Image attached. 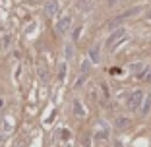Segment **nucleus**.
<instances>
[{"label": "nucleus", "mask_w": 151, "mask_h": 147, "mask_svg": "<svg viewBox=\"0 0 151 147\" xmlns=\"http://www.w3.org/2000/svg\"><path fill=\"white\" fill-rule=\"evenodd\" d=\"M72 107H74V114L78 116V118H85V116H87V112H85V108H83V105H81L80 99H74Z\"/></svg>", "instance_id": "nucleus-8"}, {"label": "nucleus", "mask_w": 151, "mask_h": 147, "mask_svg": "<svg viewBox=\"0 0 151 147\" xmlns=\"http://www.w3.org/2000/svg\"><path fill=\"white\" fill-rule=\"evenodd\" d=\"M0 47H2V50H8L12 47V35L8 31L2 33V37H0Z\"/></svg>", "instance_id": "nucleus-10"}, {"label": "nucleus", "mask_w": 151, "mask_h": 147, "mask_svg": "<svg viewBox=\"0 0 151 147\" xmlns=\"http://www.w3.org/2000/svg\"><path fill=\"white\" fill-rule=\"evenodd\" d=\"M124 2V0H107V4H109V8H116V6H120Z\"/></svg>", "instance_id": "nucleus-18"}, {"label": "nucleus", "mask_w": 151, "mask_h": 147, "mask_svg": "<svg viewBox=\"0 0 151 147\" xmlns=\"http://www.w3.org/2000/svg\"><path fill=\"white\" fill-rule=\"evenodd\" d=\"M130 126H132V120H130L128 116H118L114 120V128L116 130H128Z\"/></svg>", "instance_id": "nucleus-7"}, {"label": "nucleus", "mask_w": 151, "mask_h": 147, "mask_svg": "<svg viewBox=\"0 0 151 147\" xmlns=\"http://www.w3.org/2000/svg\"><path fill=\"white\" fill-rule=\"evenodd\" d=\"M143 99H145V93H143L142 89H136V91H132L130 93V97H128V108L132 112H138L139 108H142V105H143Z\"/></svg>", "instance_id": "nucleus-2"}, {"label": "nucleus", "mask_w": 151, "mask_h": 147, "mask_svg": "<svg viewBox=\"0 0 151 147\" xmlns=\"http://www.w3.org/2000/svg\"><path fill=\"white\" fill-rule=\"evenodd\" d=\"M80 33H81V25H78L74 31H72V41H78V39H80Z\"/></svg>", "instance_id": "nucleus-16"}, {"label": "nucleus", "mask_w": 151, "mask_h": 147, "mask_svg": "<svg viewBox=\"0 0 151 147\" xmlns=\"http://www.w3.org/2000/svg\"><path fill=\"white\" fill-rule=\"evenodd\" d=\"M93 8V0H76V10L80 12H91Z\"/></svg>", "instance_id": "nucleus-9"}, {"label": "nucleus", "mask_w": 151, "mask_h": 147, "mask_svg": "<svg viewBox=\"0 0 151 147\" xmlns=\"http://www.w3.org/2000/svg\"><path fill=\"white\" fill-rule=\"evenodd\" d=\"M85 80H87V74H80V77H78V80H76V83H74V87H76V89H80L81 85L85 83Z\"/></svg>", "instance_id": "nucleus-15"}, {"label": "nucleus", "mask_w": 151, "mask_h": 147, "mask_svg": "<svg viewBox=\"0 0 151 147\" xmlns=\"http://www.w3.org/2000/svg\"><path fill=\"white\" fill-rule=\"evenodd\" d=\"M128 97H130L128 91H120V93H118V101L120 103H122V101H128Z\"/></svg>", "instance_id": "nucleus-20"}, {"label": "nucleus", "mask_w": 151, "mask_h": 147, "mask_svg": "<svg viewBox=\"0 0 151 147\" xmlns=\"http://www.w3.org/2000/svg\"><path fill=\"white\" fill-rule=\"evenodd\" d=\"M95 139H97V141H105V139H109V128H99L97 132H95Z\"/></svg>", "instance_id": "nucleus-12"}, {"label": "nucleus", "mask_w": 151, "mask_h": 147, "mask_svg": "<svg viewBox=\"0 0 151 147\" xmlns=\"http://www.w3.org/2000/svg\"><path fill=\"white\" fill-rule=\"evenodd\" d=\"M145 18H147V22H151V8L147 10V16H145Z\"/></svg>", "instance_id": "nucleus-22"}, {"label": "nucleus", "mask_w": 151, "mask_h": 147, "mask_svg": "<svg viewBox=\"0 0 151 147\" xmlns=\"http://www.w3.org/2000/svg\"><path fill=\"white\" fill-rule=\"evenodd\" d=\"M0 52H2V47H0Z\"/></svg>", "instance_id": "nucleus-23"}, {"label": "nucleus", "mask_w": 151, "mask_h": 147, "mask_svg": "<svg viewBox=\"0 0 151 147\" xmlns=\"http://www.w3.org/2000/svg\"><path fill=\"white\" fill-rule=\"evenodd\" d=\"M70 27H72V16L66 14L64 18H60V22H56V33L58 35H66Z\"/></svg>", "instance_id": "nucleus-4"}, {"label": "nucleus", "mask_w": 151, "mask_h": 147, "mask_svg": "<svg viewBox=\"0 0 151 147\" xmlns=\"http://www.w3.org/2000/svg\"><path fill=\"white\" fill-rule=\"evenodd\" d=\"M149 110H151V93L145 95V99H143V105H142V108H139V112H142V116H145V114H149Z\"/></svg>", "instance_id": "nucleus-11"}, {"label": "nucleus", "mask_w": 151, "mask_h": 147, "mask_svg": "<svg viewBox=\"0 0 151 147\" xmlns=\"http://www.w3.org/2000/svg\"><path fill=\"white\" fill-rule=\"evenodd\" d=\"M72 56H74V47H72V43H70V45H66V58L70 60Z\"/></svg>", "instance_id": "nucleus-19"}, {"label": "nucleus", "mask_w": 151, "mask_h": 147, "mask_svg": "<svg viewBox=\"0 0 151 147\" xmlns=\"http://www.w3.org/2000/svg\"><path fill=\"white\" fill-rule=\"evenodd\" d=\"M142 6H134V8H128L126 10V12H122V14H118V16H116L114 19H111V22L107 23V27L109 29H111V31H114L116 27L120 25V23L122 22H126V19H130V18H134V16H139V14H142Z\"/></svg>", "instance_id": "nucleus-1"}, {"label": "nucleus", "mask_w": 151, "mask_h": 147, "mask_svg": "<svg viewBox=\"0 0 151 147\" xmlns=\"http://www.w3.org/2000/svg\"><path fill=\"white\" fill-rule=\"evenodd\" d=\"M39 77L43 81L49 80V70H47V66H43V64H39Z\"/></svg>", "instance_id": "nucleus-14"}, {"label": "nucleus", "mask_w": 151, "mask_h": 147, "mask_svg": "<svg viewBox=\"0 0 151 147\" xmlns=\"http://www.w3.org/2000/svg\"><path fill=\"white\" fill-rule=\"evenodd\" d=\"M126 37H128L126 29H124V27H118V29H114V31H112L111 35L107 37V43H105V47L112 50V49H114V45H118V43L126 41Z\"/></svg>", "instance_id": "nucleus-3"}, {"label": "nucleus", "mask_w": 151, "mask_h": 147, "mask_svg": "<svg viewBox=\"0 0 151 147\" xmlns=\"http://www.w3.org/2000/svg\"><path fill=\"white\" fill-rule=\"evenodd\" d=\"M89 60H91V64L101 62V45H93L89 49Z\"/></svg>", "instance_id": "nucleus-6"}, {"label": "nucleus", "mask_w": 151, "mask_h": 147, "mask_svg": "<svg viewBox=\"0 0 151 147\" xmlns=\"http://www.w3.org/2000/svg\"><path fill=\"white\" fill-rule=\"evenodd\" d=\"M89 64H91V60H89V58L81 62V74H87V72H89Z\"/></svg>", "instance_id": "nucleus-17"}, {"label": "nucleus", "mask_w": 151, "mask_h": 147, "mask_svg": "<svg viewBox=\"0 0 151 147\" xmlns=\"http://www.w3.org/2000/svg\"><path fill=\"white\" fill-rule=\"evenodd\" d=\"M66 70H68L66 62H60V64H58V80H60V81L66 80Z\"/></svg>", "instance_id": "nucleus-13"}, {"label": "nucleus", "mask_w": 151, "mask_h": 147, "mask_svg": "<svg viewBox=\"0 0 151 147\" xmlns=\"http://www.w3.org/2000/svg\"><path fill=\"white\" fill-rule=\"evenodd\" d=\"M58 8H60V6H58L56 0H49V2L45 4L43 12H45V16H47V18H54V16H56V12H58Z\"/></svg>", "instance_id": "nucleus-5"}, {"label": "nucleus", "mask_w": 151, "mask_h": 147, "mask_svg": "<svg viewBox=\"0 0 151 147\" xmlns=\"http://www.w3.org/2000/svg\"><path fill=\"white\" fill-rule=\"evenodd\" d=\"M143 81H151V66H147V74L143 77Z\"/></svg>", "instance_id": "nucleus-21"}]
</instances>
